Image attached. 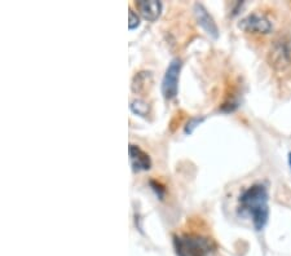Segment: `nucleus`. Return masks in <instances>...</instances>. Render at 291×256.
I'll list each match as a JSON object with an SVG mask.
<instances>
[{"label":"nucleus","instance_id":"obj_7","mask_svg":"<svg viewBox=\"0 0 291 256\" xmlns=\"http://www.w3.org/2000/svg\"><path fill=\"white\" fill-rule=\"evenodd\" d=\"M128 152H130V162L133 172L149 171L152 168V159H150L149 154L145 153L142 149H140L137 145L131 144L130 148H128Z\"/></svg>","mask_w":291,"mask_h":256},{"label":"nucleus","instance_id":"obj_6","mask_svg":"<svg viewBox=\"0 0 291 256\" xmlns=\"http://www.w3.org/2000/svg\"><path fill=\"white\" fill-rule=\"evenodd\" d=\"M271 65L277 69H285L291 62V47L286 42H277L271 51Z\"/></svg>","mask_w":291,"mask_h":256},{"label":"nucleus","instance_id":"obj_1","mask_svg":"<svg viewBox=\"0 0 291 256\" xmlns=\"http://www.w3.org/2000/svg\"><path fill=\"white\" fill-rule=\"evenodd\" d=\"M240 209L251 216L256 231H261L268 221V191L261 184H255L240 197Z\"/></svg>","mask_w":291,"mask_h":256},{"label":"nucleus","instance_id":"obj_11","mask_svg":"<svg viewBox=\"0 0 291 256\" xmlns=\"http://www.w3.org/2000/svg\"><path fill=\"white\" fill-rule=\"evenodd\" d=\"M128 29L130 30H135V29H137L140 26V17L137 16V13H136L133 9H130L128 11Z\"/></svg>","mask_w":291,"mask_h":256},{"label":"nucleus","instance_id":"obj_13","mask_svg":"<svg viewBox=\"0 0 291 256\" xmlns=\"http://www.w3.org/2000/svg\"><path fill=\"white\" fill-rule=\"evenodd\" d=\"M150 185L153 186V190L156 191V194L158 195V197L162 200V197H163V193H164V189L162 188V186L159 185V184L154 183V181H150Z\"/></svg>","mask_w":291,"mask_h":256},{"label":"nucleus","instance_id":"obj_8","mask_svg":"<svg viewBox=\"0 0 291 256\" xmlns=\"http://www.w3.org/2000/svg\"><path fill=\"white\" fill-rule=\"evenodd\" d=\"M136 8L142 17L149 22H154L162 13V3L157 0H140L135 3Z\"/></svg>","mask_w":291,"mask_h":256},{"label":"nucleus","instance_id":"obj_5","mask_svg":"<svg viewBox=\"0 0 291 256\" xmlns=\"http://www.w3.org/2000/svg\"><path fill=\"white\" fill-rule=\"evenodd\" d=\"M194 16H195V20H197L198 25L201 26V27L206 31L210 37H212L214 39H216V38L219 37V29H218V26H216L215 21H214V18L210 16L207 9L205 8L202 4H199V3L194 4Z\"/></svg>","mask_w":291,"mask_h":256},{"label":"nucleus","instance_id":"obj_14","mask_svg":"<svg viewBox=\"0 0 291 256\" xmlns=\"http://www.w3.org/2000/svg\"><path fill=\"white\" fill-rule=\"evenodd\" d=\"M288 163H290V166H291V153L288 154Z\"/></svg>","mask_w":291,"mask_h":256},{"label":"nucleus","instance_id":"obj_3","mask_svg":"<svg viewBox=\"0 0 291 256\" xmlns=\"http://www.w3.org/2000/svg\"><path fill=\"white\" fill-rule=\"evenodd\" d=\"M183 62L180 59H173L167 68L162 80V95L166 100H173L179 92V78Z\"/></svg>","mask_w":291,"mask_h":256},{"label":"nucleus","instance_id":"obj_10","mask_svg":"<svg viewBox=\"0 0 291 256\" xmlns=\"http://www.w3.org/2000/svg\"><path fill=\"white\" fill-rule=\"evenodd\" d=\"M130 109L133 114L142 117V118H147L150 113L149 105L140 99H136V100H133V101H131Z\"/></svg>","mask_w":291,"mask_h":256},{"label":"nucleus","instance_id":"obj_4","mask_svg":"<svg viewBox=\"0 0 291 256\" xmlns=\"http://www.w3.org/2000/svg\"><path fill=\"white\" fill-rule=\"evenodd\" d=\"M238 27L246 33H254V34H268L272 30V25L268 18L256 13L250 14L243 18Z\"/></svg>","mask_w":291,"mask_h":256},{"label":"nucleus","instance_id":"obj_12","mask_svg":"<svg viewBox=\"0 0 291 256\" xmlns=\"http://www.w3.org/2000/svg\"><path fill=\"white\" fill-rule=\"evenodd\" d=\"M205 121V118H199V117H197V118H192L189 122L187 123V127H185V133H192L193 131L197 128L199 124L202 123V122Z\"/></svg>","mask_w":291,"mask_h":256},{"label":"nucleus","instance_id":"obj_2","mask_svg":"<svg viewBox=\"0 0 291 256\" xmlns=\"http://www.w3.org/2000/svg\"><path fill=\"white\" fill-rule=\"evenodd\" d=\"M173 245L178 256H207L212 250L211 242L194 234L173 237Z\"/></svg>","mask_w":291,"mask_h":256},{"label":"nucleus","instance_id":"obj_9","mask_svg":"<svg viewBox=\"0 0 291 256\" xmlns=\"http://www.w3.org/2000/svg\"><path fill=\"white\" fill-rule=\"evenodd\" d=\"M153 87V74L152 71H139L133 76L131 88L136 95H147Z\"/></svg>","mask_w":291,"mask_h":256}]
</instances>
